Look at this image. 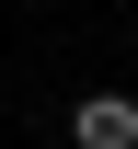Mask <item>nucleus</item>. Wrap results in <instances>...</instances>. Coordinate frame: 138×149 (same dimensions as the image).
<instances>
[{
  "label": "nucleus",
  "mask_w": 138,
  "mask_h": 149,
  "mask_svg": "<svg viewBox=\"0 0 138 149\" xmlns=\"http://www.w3.org/2000/svg\"><path fill=\"white\" fill-rule=\"evenodd\" d=\"M69 149H138V103L127 92H81L69 103Z\"/></svg>",
  "instance_id": "nucleus-1"
}]
</instances>
